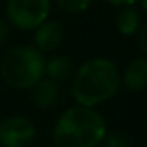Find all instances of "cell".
I'll return each instance as SVG.
<instances>
[{
    "mask_svg": "<svg viewBox=\"0 0 147 147\" xmlns=\"http://www.w3.org/2000/svg\"><path fill=\"white\" fill-rule=\"evenodd\" d=\"M139 46H141V51L147 55V24L139 30Z\"/></svg>",
    "mask_w": 147,
    "mask_h": 147,
    "instance_id": "4fadbf2b",
    "label": "cell"
},
{
    "mask_svg": "<svg viewBox=\"0 0 147 147\" xmlns=\"http://www.w3.org/2000/svg\"><path fill=\"white\" fill-rule=\"evenodd\" d=\"M45 57L36 48L18 46L5 54L0 70L3 79L14 89L33 87L45 74Z\"/></svg>",
    "mask_w": 147,
    "mask_h": 147,
    "instance_id": "3957f363",
    "label": "cell"
},
{
    "mask_svg": "<svg viewBox=\"0 0 147 147\" xmlns=\"http://www.w3.org/2000/svg\"><path fill=\"white\" fill-rule=\"evenodd\" d=\"M142 10L147 13V0H142Z\"/></svg>",
    "mask_w": 147,
    "mask_h": 147,
    "instance_id": "2e32d148",
    "label": "cell"
},
{
    "mask_svg": "<svg viewBox=\"0 0 147 147\" xmlns=\"http://www.w3.org/2000/svg\"><path fill=\"white\" fill-rule=\"evenodd\" d=\"M63 27L62 24L55 22V21H48L43 22L36 27L35 32V45L38 51H52V49L59 48L60 43L63 41Z\"/></svg>",
    "mask_w": 147,
    "mask_h": 147,
    "instance_id": "8992f818",
    "label": "cell"
},
{
    "mask_svg": "<svg viewBox=\"0 0 147 147\" xmlns=\"http://www.w3.org/2000/svg\"><path fill=\"white\" fill-rule=\"evenodd\" d=\"M103 141H105L106 147H131L133 146V141H131L130 134L123 133V131H119V130L106 133Z\"/></svg>",
    "mask_w": 147,
    "mask_h": 147,
    "instance_id": "8fae6325",
    "label": "cell"
},
{
    "mask_svg": "<svg viewBox=\"0 0 147 147\" xmlns=\"http://www.w3.org/2000/svg\"><path fill=\"white\" fill-rule=\"evenodd\" d=\"M74 70V63L68 57H54L45 65V71L55 82H62L71 78Z\"/></svg>",
    "mask_w": 147,
    "mask_h": 147,
    "instance_id": "9c48e42d",
    "label": "cell"
},
{
    "mask_svg": "<svg viewBox=\"0 0 147 147\" xmlns=\"http://www.w3.org/2000/svg\"><path fill=\"white\" fill-rule=\"evenodd\" d=\"M115 24H117V30L122 35H133V33H136L139 30V26H141L139 13L131 5H127L117 14Z\"/></svg>",
    "mask_w": 147,
    "mask_h": 147,
    "instance_id": "30bf717a",
    "label": "cell"
},
{
    "mask_svg": "<svg viewBox=\"0 0 147 147\" xmlns=\"http://www.w3.org/2000/svg\"><path fill=\"white\" fill-rule=\"evenodd\" d=\"M51 0H8L7 14L10 22L21 30L36 29L46 21Z\"/></svg>",
    "mask_w": 147,
    "mask_h": 147,
    "instance_id": "277c9868",
    "label": "cell"
},
{
    "mask_svg": "<svg viewBox=\"0 0 147 147\" xmlns=\"http://www.w3.org/2000/svg\"><path fill=\"white\" fill-rule=\"evenodd\" d=\"M111 5H134L136 2H139V0H108Z\"/></svg>",
    "mask_w": 147,
    "mask_h": 147,
    "instance_id": "9a60e30c",
    "label": "cell"
},
{
    "mask_svg": "<svg viewBox=\"0 0 147 147\" xmlns=\"http://www.w3.org/2000/svg\"><path fill=\"white\" fill-rule=\"evenodd\" d=\"M8 32H10V30H8V26H7V22L0 19V45H2V43H3L5 40H7V36H8Z\"/></svg>",
    "mask_w": 147,
    "mask_h": 147,
    "instance_id": "5bb4252c",
    "label": "cell"
},
{
    "mask_svg": "<svg viewBox=\"0 0 147 147\" xmlns=\"http://www.w3.org/2000/svg\"><path fill=\"white\" fill-rule=\"evenodd\" d=\"M106 134V122L96 111L78 106L65 111L54 127L55 147H96Z\"/></svg>",
    "mask_w": 147,
    "mask_h": 147,
    "instance_id": "7a4b0ae2",
    "label": "cell"
},
{
    "mask_svg": "<svg viewBox=\"0 0 147 147\" xmlns=\"http://www.w3.org/2000/svg\"><path fill=\"white\" fill-rule=\"evenodd\" d=\"M35 138V125L26 117H10L0 125V144L3 147H24Z\"/></svg>",
    "mask_w": 147,
    "mask_h": 147,
    "instance_id": "5b68a950",
    "label": "cell"
},
{
    "mask_svg": "<svg viewBox=\"0 0 147 147\" xmlns=\"http://www.w3.org/2000/svg\"><path fill=\"white\" fill-rule=\"evenodd\" d=\"M57 5L67 13H79L89 8L92 0H55Z\"/></svg>",
    "mask_w": 147,
    "mask_h": 147,
    "instance_id": "7c38bea8",
    "label": "cell"
},
{
    "mask_svg": "<svg viewBox=\"0 0 147 147\" xmlns=\"http://www.w3.org/2000/svg\"><path fill=\"white\" fill-rule=\"evenodd\" d=\"M120 87L119 70L108 59L89 60L76 71L71 82V96L81 106L93 108L112 98Z\"/></svg>",
    "mask_w": 147,
    "mask_h": 147,
    "instance_id": "6da1fadb",
    "label": "cell"
},
{
    "mask_svg": "<svg viewBox=\"0 0 147 147\" xmlns=\"http://www.w3.org/2000/svg\"><path fill=\"white\" fill-rule=\"evenodd\" d=\"M123 87L130 92H139L147 87V59H136L123 73Z\"/></svg>",
    "mask_w": 147,
    "mask_h": 147,
    "instance_id": "52a82bcc",
    "label": "cell"
},
{
    "mask_svg": "<svg viewBox=\"0 0 147 147\" xmlns=\"http://www.w3.org/2000/svg\"><path fill=\"white\" fill-rule=\"evenodd\" d=\"M33 101L38 108H51L59 98V86L55 81L49 79H40L38 82L33 86Z\"/></svg>",
    "mask_w": 147,
    "mask_h": 147,
    "instance_id": "ba28073f",
    "label": "cell"
}]
</instances>
